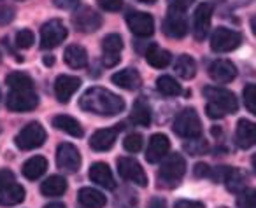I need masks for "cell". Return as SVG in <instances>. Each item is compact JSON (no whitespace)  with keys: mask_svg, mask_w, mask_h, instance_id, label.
<instances>
[{"mask_svg":"<svg viewBox=\"0 0 256 208\" xmlns=\"http://www.w3.org/2000/svg\"><path fill=\"white\" fill-rule=\"evenodd\" d=\"M174 70L176 74L179 75L181 79H193L196 74V63L195 60H193L192 56H188V54H181V56L176 60L174 63Z\"/></svg>","mask_w":256,"mask_h":208,"instance_id":"4dcf8cb0","label":"cell"},{"mask_svg":"<svg viewBox=\"0 0 256 208\" xmlns=\"http://www.w3.org/2000/svg\"><path fill=\"white\" fill-rule=\"evenodd\" d=\"M56 165L67 173H76L81 166V154L72 144H60L56 147Z\"/></svg>","mask_w":256,"mask_h":208,"instance_id":"30bf717a","label":"cell"},{"mask_svg":"<svg viewBox=\"0 0 256 208\" xmlns=\"http://www.w3.org/2000/svg\"><path fill=\"white\" fill-rule=\"evenodd\" d=\"M186 173V159L182 158V154H168L167 159L162 163L160 170H158V186L165 187V189H170V187L179 186V182L182 180Z\"/></svg>","mask_w":256,"mask_h":208,"instance_id":"7a4b0ae2","label":"cell"},{"mask_svg":"<svg viewBox=\"0 0 256 208\" xmlns=\"http://www.w3.org/2000/svg\"><path fill=\"white\" fill-rule=\"evenodd\" d=\"M88 175H90V180H92V182H95L96 186L104 187V189H114V187H116L112 172H110L107 163H102V161L93 163V165L90 166Z\"/></svg>","mask_w":256,"mask_h":208,"instance_id":"d6986e66","label":"cell"},{"mask_svg":"<svg viewBox=\"0 0 256 208\" xmlns=\"http://www.w3.org/2000/svg\"><path fill=\"white\" fill-rule=\"evenodd\" d=\"M44 208H67L64 203H50V205H46Z\"/></svg>","mask_w":256,"mask_h":208,"instance_id":"c3c4849f","label":"cell"},{"mask_svg":"<svg viewBox=\"0 0 256 208\" xmlns=\"http://www.w3.org/2000/svg\"><path fill=\"white\" fill-rule=\"evenodd\" d=\"M79 0H53V4L56 5L58 9H65V11H68V9H74L76 5H78Z\"/></svg>","mask_w":256,"mask_h":208,"instance_id":"bcb514c9","label":"cell"},{"mask_svg":"<svg viewBox=\"0 0 256 208\" xmlns=\"http://www.w3.org/2000/svg\"><path fill=\"white\" fill-rule=\"evenodd\" d=\"M110 81L116 86L123 89H128V91H134V89L140 88L142 84V79H140V74L136 70V68H124V70H120L110 77Z\"/></svg>","mask_w":256,"mask_h":208,"instance_id":"7402d4cb","label":"cell"},{"mask_svg":"<svg viewBox=\"0 0 256 208\" xmlns=\"http://www.w3.org/2000/svg\"><path fill=\"white\" fill-rule=\"evenodd\" d=\"M118 131L120 128H104V130H96L95 133L92 135L90 138V147L96 152H104V151H109L110 147L114 145L118 138Z\"/></svg>","mask_w":256,"mask_h":208,"instance_id":"ffe728a7","label":"cell"},{"mask_svg":"<svg viewBox=\"0 0 256 208\" xmlns=\"http://www.w3.org/2000/svg\"><path fill=\"white\" fill-rule=\"evenodd\" d=\"M223 182L226 184L228 191H232V193H240L246 187V177L242 175L237 168H228Z\"/></svg>","mask_w":256,"mask_h":208,"instance_id":"836d02e7","label":"cell"},{"mask_svg":"<svg viewBox=\"0 0 256 208\" xmlns=\"http://www.w3.org/2000/svg\"><path fill=\"white\" fill-rule=\"evenodd\" d=\"M170 151V140L167 135L164 133H154L150 138V144L146 149V159L148 163H158L160 159H164Z\"/></svg>","mask_w":256,"mask_h":208,"instance_id":"2e32d148","label":"cell"},{"mask_svg":"<svg viewBox=\"0 0 256 208\" xmlns=\"http://www.w3.org/2000/svg\"><path fill=\"white\" fill-rule=\"evenodd\" d=\"M65 63L70 68H84L88 65V53L82 46H78V44H72L65 49Z\"/></svg>","mask_w":256,"mask_h":208,"instance_id":"d4e9b609","label":"cell"},{"mask_svg":"<svg viewBox=\"0 0 256 208\" xmlns=\"http://www.w3.org/2000/svg\"><path fill=\"white\" fill-rule=\"evenodd\" d=\"M209 72V77L212 79L214 82H220V84H226V82H232L235 77H237V68L232 63L230 60H214L212 63L207 68Z\"/></svg>","mask_w":256,"mask_h":208,"instance_id":"9a60e30c","label":"cell"},{"mask_svg":"<svg viewBox=\"0 0 256 208\" xmlns=\"http://www.w3.org/2000/svg\"><path fill=\"white\" fill-rule=\"evenodd\" d=\"M14 182V173L11 170H0V189L11 186Z\"/></svg>","mask_w":256,"mask_h":208,"instance_id":"b9f144b4","label":"cell"},{"mask_svg":"<svg viewBox=\"0 0 256 208\" xmlns=\"http://www.w3.org/2000/svg\"><path fill=\"white\" fill-rule=\"evenodd\" d=\"M123 49V39L118 33H109L102 40V63L104 67H116L120 63V53Z\"/></svg>","mask_w":256,"mask_h":208,"instance_id":"5bb4252c","label":"cell"},{"mask_svg":"<svg viewBox=\"0 0 256 208\" xmlns=\"http://www.w3.org/2000/svg\"><path fill=\"white\" fill-rule=\"evenodd\" d=\"M98 5L104 11H120L121 5H123V0H98Z\"/></svg>","mask_w":256,"mask_h":208,"instance_id":"60d3db41","label":"cell"},{"mask_svg":"<svg viewBox=\"0 0 256 208\" xmlns=\"http://www.w3.org/2000/svg\"><path fill=\"white\" fill-rule=\"evenodd\" d=\"M242 44V35L232 28L218 26L210 35V49L214 53H230Z\"/></svg>","mask_w":256,"mask_h":208,"instance_id":"277c9868","label":"cell"},{"mask_svg":"<svg viewBox=\"0 0 256 208\" xmlns=\"http://www.w3.org/2000/svg\"><path fill=\"white\" fill-rule=\"evenodd\" d=\"M139 2H144V4H154L156 0H139Z\"/></svg>","mask_w":256,"mask_h":208,"instance_id":"f907efd6","label":"cell"},{"mask_svg":"<svg viewBox=\"0 0 256 208\" xmlns=\"http://www.w3.org/2000/svg\"><path fill=\"white\" fill-rule=\"evenodd\" d=\"M126 25L137 37H150L154 32V19L151 14L140 11H130L126 14Z\"/></svg>","mask_w":256,"mask_h":208,"instance_id":"7c38bea8","label":"cell"},{"mask_svg":"<svg viewBox=\"0 0 256 208\" xmlns=\"http://www.w3.org/2000/svg\"><path fill=\"white\" fill-rule=\"evenodd\" d=\"M34 42H36V37H34L32 30L25 28V30H20V32L16 33V46L22 47V49H28V47H32Z\"/></svg>","mask_w":256,"mask_h":208,"instance_id":"8d00e7d4","label":"cell"},{"mask_svg":"<svg viewBox=\"0 0 256 208\" xmlns=\"http://www.w3.org/2000/svg\"><path fill=\"white\" fill-rule=\"evenodd\" d=\"M176 135L181 138H200L202 137V121H200L198 114L195 109H184L182 112L178 114L174 119V126H172Z\"/></svg>","mask_w":256,"mask_h":208,"instance_id":"3957f363","label":"cell"},{"mask_svg":"<svg viewBox=\"0 0 256 208\" xmlns=\"http://www.w3.org/2000/svg\"><path fill=\"white\" fill-rule=\"evenodd\" d=\"M206 112H207V116H209L210 119H223V117L226 116V114H224L223 110L220 109V107L214 105V103H207Z\"/></svg>","mask_w":256,"mask_h":208,"instance_id":"7bdbcfd3","label":"cell"},{"mask_svg":"<svg viewBox=\"0 0 256 208\" xmlns=\"http://www.w3.org/2000/svg\"><path fill=\"white\" fill-rule=\"evenodd\" d=\"M146 60L151 67L165 68V67H168V63L172 61V56L168 51L162 49L158 44H151V46L146 49Z\"/></svg>","mask_w":256,"mask_h":208,"instance_id":"f1b7e54d","label":"cell"},{"mask_svg":"<svg viewBox=\"0 0 256 208\" xmlns=\"http://www.w3.org/2000/svg\"><path fill=\"white\" fill-rule=\"evenodd\" d=\"M192 4H193V0H168V11L184 14V11Z\"/></svg>","mask_w":256,"mask_h":208,"instance_id":"ab89813d","label":"cell"},{"mask_svg":"<svg viewBox=\"0 0 256 208\" xmlns=\"http://www.w3.org/2000/svg\"><path fill=\"white\" fill-rule=\"evenodd\" d=\"M244 105L251 114H256V86L248 84L244 88Z\"/></svg>","mask_w":256,"mask_h":208,"instance_id":"74e56055","label":"cell"},{"mask_svg":"<svg viewBox=\"0 0 256 208\" xmlns=\"http://www.w3.org/2000/svg\"><path fill=\"white\" fill-rule=\"evenodd\" d=\"M44 65H50V67H51V65H53L54 63V58L53 56H44Z\"/></svg>","mask_w":256,"mask_h":208,"instance_id":"681fc988","label":"cell"},{"mask_svg":"<svg viewBox=\"0 0 256 208\" xmlns=\"http://www.w3.org/2000/svg\"><path fill=\"white\" fill-rule=\"evenodd\" d=\"M46 130L40 123H28L18 135H16V145L22 151H32L46 142Z\"/></svg>","mask_w":256,"mask_h":208,"instance_id":"5b68a950","label":"cell"},{"mask_svg":"<svg viewBox=\"0 0 256 208\" xmlns=\"http://www.w3.org/2000/svg\"><path fill=\"white\" fill-rule=\"evenodd\" d=\"M130 119H132L134 124H137V126H144L148 128L151 124V109L150 105H148L144 100H136V103H134L132 107V116H130Z\"/></svg>","mask_w":256,"mask_h":208,"instance_id":"f546056e","label":"cell"},{"mask_svg":"<svg viewBox=\"0 0 256 208\" xmlns=\"http://www.w3.org/2000/svg\"><path fill=\"white\" fill-rule=\"evenodd\" d=\"M0 61H2V54H0Z\"/></svg>","mask_w":256,"mask_h":208,"instance_id":"816d5d0a","label":"cell"},{"mask_svg":"<svg viewBox=\"0 0 256 208\" xmlns=\"http://www.w3.org/2000/svg\"><path fill=\"white\" fill-rule=\"evenodd\" d=\"M164 33L170 39H182L188 33V23L181 12L168 11V16L164 21Z\"/></svg>","mask_w":256,"mask_h":208,"instance_id":"ac0fdd59","label":"cell"},{"mask_svg":"<svg viewBox=\"0 0 256 208\" xmlns=\"http://www.w3.org/2000/svg\"><path fill=\"white\" fill-rule=\"evenodd\" d=\"M81 86V79L74 77V75H60L54 81V95H56L58 102L68 103L76 91Z\"/></svg>","mask_w":256,"mask_h":208,"instance_id":"e0dca14e","label":"cell"},{"mask_svg":"<svg viewBox=\"0 0 256 208\" xmlns=\"http://www.w3.org/2000/svg\"><path fill=\"white\" fill-rule=\"evenodd\" d=\"M184 149L188 151L190 156H198V154H202V152L207 149V144L200 140V138H192V140H190L188 144L184 145Z\"/></svg>","mask_w":256,"mask_h":208,"instance_id":"f35d334b","label":"cell"},{"mask_svg":"<svg viewBox=\"0 0 256 208\" xmlns=\"http://www.w3.org/2000/svg\"><path fill=\"white\" fill-rule=\"evenodd\" d=\"M212 12L214 7L209 2H204L196 7L195 16H193V33H195L196 40H204L209 33L210 21H212Z\"/></svg>","mask_w":256,"mask_h":208,"instance_id":"4fadbf2b","label":"cell"},{"mask_svg":"<svg viewBox=\"0 0 256 208\" xmlns=\"http://www.w3.org/2000/svg\"><path fill=\"white\" fill-rule=\"evenodd\" d=\"M142 145H144V138H142V135H139V133H130V135H126V137H124V140H123L124 151L132 152V154L139 152L140 149H142Z\"/></svg>","mask_w":256,"mask_h":208,"instance_id":"e575fe53","label":"cell"},{"mask_svg":"<svg viewBox=\"0 0 256 208\" xmlns=\"http://www.w3.org/2000/svg\"><path fill=\"white\" fill-rule=\"evenodd\" d=\"M72 25L81 33H93L102 26V16L90 7H81L72 16Z\"/></svg>","mask_w":256,"mask_h":208,"instance_id":"9c48e42d","label":"cell"},{"mask_svg":"<svg viewBox=\"0 0 256 208\" xmlns=\"http://www.w3.org/2000/svg\"><path fill=\"white\" fill-rule=\"evenodd\" d=\"M220 208H226V207H220Z\"/></svg>","mask_w":256,"mask_h":208,"instance_id":"db71d44e","label":"cell"},{"mask_svg":"<svg viewBox=\"0 0 256 208\" xmlns=\"http://www.w3.org/2000/svg\"><path fill=\"white\" fill-rule=\"evenodd\" d=\"M174 208H206V207H204V203H200V201L179 200L178 203L174 205Z\"/></svg>","mask_w":256,"mask_h":208,"instance_id":"ee69618b","label":"cell"},{"mask_svg":"<svg viewBox=\"0 0 256 208\" xmlns=\"http://www.w3.org/2000/svg\"><path fill=\"white\" fill-rule=\"evenodd\" d=\"M79 107L95 116L114 117L124 110V102L116 93L96 86V88H90L88 91H84V95L79 100Z\"/></svg>","mask_w":256,"mask_h":208,"instance_id":"6da1fadb","label":"cell"},{"mask_svg":"<svg viewBox=\"0 0 256 208\" xmlns=\"http://www.w3.org/2000/svg\"><path fill=\"white\" fill-rule=\"evenodd\" d=\"M193 173H195L196 179H200V177H209L210 168H209V165H206V163H196L195 168H193Z\"/></svg>","mask_w":256,"mask_h":208,"instance_id":"f6af8a7d","label":"cell"},{"mask_svg":"<svg viewBox=\"0 0 256 208\" xmlns=\"http://www.w3.org/2000/svg\"><path fill=\"white\" fill-rule=\"evenodd\" d=\"M46 170H48V159L42 158V156H34L28 161H25L22 172L28 180H36L39 177H42L46 173Z\"/></svg>","mask_w":256,"mask_h":208,"instance_id":"83f0119b","label":"cell"},{"mask_svg":"<svg viewBox=\"0 0 256 208\" xmlns=\"http://www.w3.org/2000/svg\"><path fill=\"white\" fill-rule=\"evenodd\" d=\"M204 96H206L209 103H214L216 107H220L224 114H235L238 109L237 98H235V95L230 89L218 88V86H207V88H204Z\"/></svg>","mask_w":256,"mask_h":208,"instance_id":"8992f818","label":"cell"},{"mask_svg":"<svg viewBox=\"0 0 256 208\" xmlns=\"http://www.w3.org/2000/svg\"><path fill=\"white\" fill-rule=\"evenodd\" d=\"M25 200V189L20 184L12 182L11 186L0 189V207H14Z\"/></svg>","mask_w":256,"mask_h":208,"instance_id":"cb8c5ba5","label":"cell"},{"mask_svg":"<svg viewBox=\"0 0 256 208\" xmlns=\"http://www.w3.org/2000/svg\"><path fill=\"white\" fill-rule=\"evenodd\" d=\"M6 84L14 91H32L34 89V81L30 75L23 74V72H12L6 79Z\"/></svg>","mask_w":256,"mask_h":208,"instance_id":"1f68e13d","label":"cell"},{"mask_svg":"<svg viewBox=\"0 0 256 208\" xmlns=\"http://www.w3.org/2000/svg\"><path fill=\"white\" fill-rule=\"evenodd\" d=\"M238 208H256V196L252 189H242L237 198Z\"/></svg>","mask_w":256,"mask_h":208,"instance_id":"d590c367","label":"cell"},{"mask_svg":"<svg viewBox=\"0 0 256 208\" xmlns=\"http://www.w3.org/2000/svg\"><path fill=\"white\" fill-rule=\"evenodd\" d=\"M0 98H2V93H0Z\"/></svg>","mask_w":256,"mask_h":208,"instance_id":"f5cc1de1","label":"cell"},{"mask_svg":"<svg viewBox=\"0 0 256 208\" xmlns=\"http://www.w3.org/2000/svg\"><path fill=\"white\" fill-rule=\"evenodd\" d=\"M118 173H120L121 179H124L126 182L137 184V186H140V187L148 186L146 172H144V168L140 166V163L136 161L134 158L118 159Z\"/></svg>","mask_w":256,"mask_h":208,"instance_id":"ba28073f","label":"cell"},{"mask_svg":"<svg viewBox=\"0 0 256 208\" xmlns=\"http://www.w3.org/2000/svg\"><path fill=\"white\" fill-rule=\"evenodd\" d=\"M37 103H39V98L34 93V89L32 91H14L12 89L6 98V105L11 112H30L36 109Z\"/></svg>","mask_w":256,"mask_h":208,"instance_id":"8fae6325","label":"cell"},{"mask_svg":"<svg viewBox=\"0 0 256 208\" xmlns=\"http://www.w3.org/2000/svg\"><path fill=\"white\" fill-rule=\"evenodd\" d=\"M235 142L240 149H249L254 145L256 142V128L251 121L240 119L237 123V130H235Z\"/></svg>","mask_w":256,"mask_h":208,"instance_id":"44dd1931","label":"cell"},{"mask_svg":"<svg viewBox=\"0 0 256 208\" xmlns=\"http://www.w3.org/2000/svg\"><path fill=\"white\" fill-rule=\"evenodd\" d=\"M67 191V180L60 175H51L40 184V193L48 198H58Z\"/></svg>","mask_w":256,"mask_h":208,"instance_id":"4316f807","label":"cell"},{"mask_svg":"<svg viewBox=\"0 0 256 208\" xmlns=\"http://www.w3.org/2000/svg\"><path fill=\"white\" fill-rule=\"evenodd\" d=\"M156 89L165 96H178L182 93V88L174 77L170 75H162L156 79Z\"/></svg>","mask_w":256,"mask_h":208,"instance_id":"d6a6232c","label":"cell"},{"mask_svg":"<svg viewBox=\"0 0 256 208\" xmlns=\"http://www.w3.org/2000/svg\"><path fill=\"white\" fill-rule=\"evenodd\" d=\"M148 208H167V203H165V200H162V198H154V200L150 201V207Z\"/></svg>","mask_w":256,"mask_h":208,"instance_id":"7dc6e473","label":"cell"},{"mask_svg":"<svg viewBox=\"0 0 256 208\" xmlns=\"http://www.w3.org/2000/svg\"><path fill=\"white\" fill-rule=\"evenodd\" d=\"M78 200L82 208H104L107 203L106 196H104L100 191L92 189V187H82V189H79Z\"/></svg>","mask_w":256,"mask_h":208,"instance_id":"603a6c76","label":"cell"},{"mask_svg":"<svg viewBox=\"0 0 256 208\" xmlns=\"http://www.w3.org/2000/svg\"><path fill=\"white\" fill-rule=\"evenodd\" d=\"M53 126L60 131H65V133L72 135V137H78L81 138L82 137V126L79 124L78 119L70 116H65V114H60V116H54L53 117Z\"/></svg>","mask_w":256,"mask_h":208,"instance_id":"484cf974","label":"cell"},{"mask_svg":"<svg viewBox=\"0 0 256 208\" xmlns=\"http://www.w3.org/2000/svg\"><path fill=\"white\" fill-rule=\"evenodd\" d=\"M67 39V28L60 19H51L40 28V47L54 49Z\"/></svg>","mask_w":256,"mask_h":208,"instance_id":"52a82bcc","label":"cell"}]
</instances>
